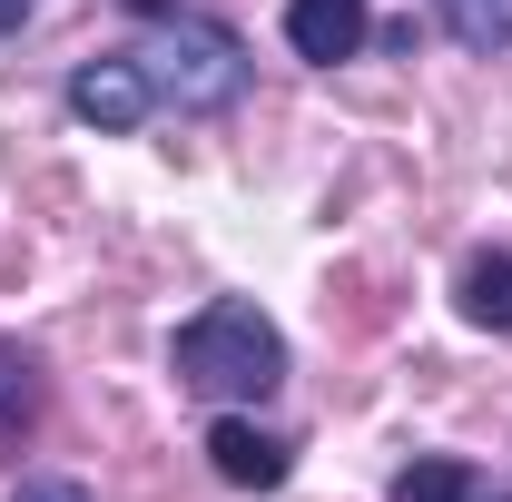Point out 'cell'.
Masks as SVG:
<instances>
[{
    "label": "cell",
    "mask_w": 512,
    "mask_h": 502,
    "mask_svg": "<svg viewBox=\"0 0 512 502\" xmlns=\"http://www.w3.org/2000/svg\"><path fill=\"white\" fill-rule=\"evenodd\" d=\"M168 375L188 384V394H207V404H266V394L286 384V335L266 325V306L217 296V306H197L188 325H178Z\"/></svg>",
    "instance_id": "obj_1"
},
{
    "label": "cell",
    "mask_w": 512,
    "mask_h": 502,
    "mask_svg": "<svg viewBox=\"0 0 512 502\" xmlns=\"http://www.w3.org/2000/svg\"><path fill=\"white\" fill-rule=\"evenodd\" d=\"M128 60L148 69L158 109H178V119H207V109L247 99V40L217 30V20H197V10H158L148 40H128Z\"/></svg>",
    "instance_id": "obj_2"
},
{
    "label": "cell",
    "mask_w": 512,
    "mask_h": 502,
    "mask_svg": "<svg viewBox=\"0 0 512 502\" xmlns=\"http://www.w3.org/2000/svg\"><path fill=\"white\" fill-rule=\"evenodd\" d=\"M158 109V89H148V69L128 60V50H99V60L69 69V119L99 128V138H128V128Z\"/></svg>",
    "instance_id": "obj_3"
},
{
    "label": "cell",
    "mask_w": 512,
    "mask_h": 502,
    "mask_svg": "<svg viewBox=\"0 0 512 502\" xmlns=\"http://www.w3.org/2000/svg\"><path fill=\"white\" fill-rule=\"evenodd\" d=\"M207 463H217V483H237V493H276V483L296 473V443L266 434L247 404H217V424H207Z\"/></svg>",
    "instance_id": "obj_4"
},
{
    "label": "cell",
    "mask_w": 512,
    "mask_h": 502,
    "mask_svg": "<svg viewBox=\"0 0 512 502\" xmlns=\"http://www.w3.org/2000/svg\"><path fill=\"white\" fill-rule=\"evenodd\" d=\"M365 40H375V10L365 0H286V50L296 60L335 69V60H355Z\"/></svg>",
    "instance_id": "obj_5"
},
{
    "label": "cell",
    "mask_w": 512,
    "mask_h": 502,
    "mask_svg": "<svg viewBox=\"0 0 512 502\" xmlns=\"http://www.w3.org/2000/svg\"><path fill=\"white\" fill-rule=\"evenodd\" d=\"M463 315L493 325V335H512V247H483L463 266Z\"/></svg>",
    "instance_id": "obj_6"
},
{
    "label": "cell",
    "mask_w": 512,
    "mask_h": 502,
    "mask_svg": "<svg viewBox=\"0 0 512 502\" xmlns=\"http://www.w3.org/2000/svg\"><path fill=\"white\" fill-rule=\"evenodd\" d=\"M30 424H40V365L0 335V443H30Z\"/></svg>",
    "instance_id": "obj_7"
},
{
    "label": "cell",
    "mask_w": 512,
    "mask_h": 502,
    "mask_svg": "<svg viewBox=\"0 0 512 502\" xmlns=\"http://www.w3.org/2000/svg\"><path fill=\"white\" fill-rule=\"evenodd\" d=\"M434 10H444V30L463 50H483V60L512 50V0H434Z\"/></svg>",
    "instance_id": "obj_8"
},
{
    "label": "cell",
    "mask_w": 512,
    "mask_h": 502,
    "mask_svg": "<svg viewBox=\"0 0 512 502\" xmlns=\"http://www.w3.org/2000/svg\"><path fill=\"white\" fill-rule=\"evenodd\" d=\"M394 502H483V483L463 463H404L394 473Z\"/></svg>",
    "instance_id": "obj_9"
},
{
    "label": "cell",
    "mask_w": 512,
    "mask_h": 502,
    "mask_svg": "<svg viewBox=\"0 0 512 502\" xmlns=\"http://www.w3.org/2000/svg\"><path fill=\"white\" fill-rule=\"evenodd\" d=\"M10 502H89V483H60V473H40V483H20Z\"/></svg>",
    "instance_id": "obj_10"
},
{
    "label": "cell",
    "mask_w": 512,
    "mask_h": 502,
    "mask_svg": "<svg viewBox=\"0 0 512 502\" xmlns=\"http://www.w3.org/2000/svg\"><path fill=\"white\" fill-rule=\"evenodd\" d=\"M30 10H40V0H0V40H10V30H20Z\"/></svg>",
    "instance_id": "obj_11"
},
{
    "label": "cell",
    "mask_w": 512,
    "mask_h": 502,
    "mask_svg": "<svg viewBox=\"0 0 512 502\" xmlns=\"http://www.w3.org/2000/svg\"><path fill=\"white\" fill-rule=\"evenodd\" d=\"M128 10H138V20H158V10H178V0H128Z\"/></svg>",
    "instance_id": "obj_12"
}]
</instances>
